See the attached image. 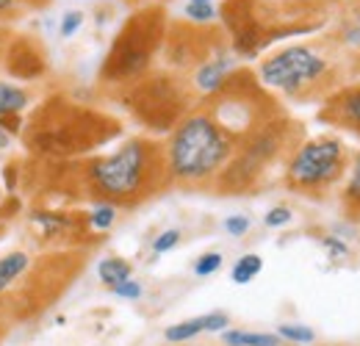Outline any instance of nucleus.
I'll use <instances>...</instances> for the list:
<instances>
[{"label":"nucleus","mask_w":360,"mask_h":346,"mask_svg":"<svg viewBox=\"0 0 360 346\" xmlns=\"http://www.w3.org/2000/svg\"><path fill=\"white\" fill-rule=\"evenodd\" d=\"M11 147V133L0 128V150H8Z\"/></svg>","instance_id":"c756f323"},{"label":"nucleus","mask_w":360,"mask_h":346,"mask_svg":"<svg viewBox=\"0 0 360 346\" xmlns=\"http://www.w3.org/2000/svg\"><path fill=\"white\" fill-rule=\"evenodd\" d=\"M217 14L219 11L214 8V3H186V17L194 25H208L217 20Z\"/></svg>","instance_id":"412c9836"},{"label":"nucleus","mask_w":360,"mask_h":346,"mask_svg":"<svg viewBox=\"0 0 360 346\" xmlns=\"http://www.w3.org/2000/svg\"><path fill=\"white\" fill-rule=\"evenodd\" d=\"M355 3H358V6H360V0H355Z\"/></svg>","instance_id":"2f4dec72"},{"label":"nucleus","mask_w":360,"mask_h":346,"mask_svg":"<svg viewBox=\"0 0 360 346\" xmlns=\"http://www.w3.org/2000/svg\"><path fill=\"white\" fill-rule=\"evenodd\" d=\"M0 333H3V330H0Z\"/></svg>","instance_id":"473e14b6"},{"label":"nucleus","mask_w":360,"mask_h":346,"mask_svg":"<svg viewBox=\"0 0 360 346\" xmlns=\"http://www.w3.org/2000/svg\"><path fill=\"white\" fill-rule=\"evenodd\" d=\"M222 269V252H205L194 260V274L197 277H211Z\"/></svg>","instance_id":"4be33fe9"},{"label":"nucleus","mask_w":360,"mask_h":346,"mask_svg":"<svg viewBox=\"0 0 360 346\" xmlns=\"http://www.w3.org/2000/svg\"><path fill=\"white\" fill-rule=\"evenodd\" d=\"M258 84L283 91L294 100H327L344 86V56L335 44L319 50L316 44H291L258 67Z\"/></svg>","instance_id":"7ed1b4c3"},{"label":"nucleus","mask_w":360,"mask_h":346,"mask_svg":"<svg viewBox=\"0 0 360 346\" xmlns=\"http://www.w3.org/2000/svg\"><path fill=\"white\" fill-rule=\"evenodd\" d=\"M111 294H114V297H120V300H128V302H136V300H139V297L144 294V288H141V286L136 283L134 277H131V280H125V283L114 286V288H111Z\"/></svg>","instance_id":"393cba45"},{"label":"nucleus","mask_w":360,"mask_h":346,"mask_svg":"<svg viewBox=\"0 0 360 346\" xmlns=\"http://www.w3.org/2000/svg\"><path fill=\"white\" fill-rule=\"evenodd\" d=\"M117 211H120V208H114V205H108V203H94V208L86 214L91 233H108V230L114 227V222H117Z\"/></svg>","instance_id":"6ab92c4d"},{"label":"nucleus","mask_w":360,"mask_h":346,"mask_svg":"<svg viewBox=\"0 0 360 346\" xmlns=\"http://www.w3.org/2000/svg\"><path fill=\"white\" fill-rule=\"evenodd\" d=\"M291 219H294V214H291L285 205H274L269 214L264 217V224H266V227H285Z\"/></svg>","instance_id":"a878e982"},{"label":"nucleus","mask_w":360,"mask_h":346,"mask_svg":"<svg viewBox=\"0 0 360 346\" xmlns=\"http://www.w3.org/2000/svg\"><path fill=\"white\" fill-rule=\"evenodd\" d=\"M227 324H230V316L222 310H214V313H202V316H194V319H186V321L167 327L164 338L169 344H186V341H194L202 333H225Z\"/></svg>","instance_id":"f8f14e48"},{"label":"nucleus","mask_w":360,"mask_h":346,"mask_svg":"<svg viewBox=\"0 0 360 346\" xmlns=\"http://www.w3.org/2000/svg\"><path fill=\"white\" fill-rule=\"evenodd\" d=\"M131 274H134V266L125 258H117V255L103 258L100 266H97V277H100V283H103L105 288H114V286L131 280Z\"/></svg>","instance_id":"2eb2a0df"},{"label":"nucleus","mask_w":360,"mask_h":346,"mask_svg":"<svg viewBox=\"0 0 360 346\" xmlns=\"http://www.w3.org/2000/svg\"><path fill=\"white\" fill-rule=\"evenodd\" d=\"M120 136V122L78 105H50L42 111L31 133V150L42 155L70 158L89 153L91 147L105 144Z\"/></svg>","instance_id":"39448f33"},{"label":"nucleus","mask_w":360,"mask_h":346,"mask_svg":"<svg viewBox=\"0 0 360 346\" xmlns=\"http://www.w3.org/2000/svg\"><path fill=\"white\" fill-rule=\"evenodd\" d=\"M261 271H264V258L255 255V252H247V255H241V258L233 263L230 280L238 283V286H247V283H252Z\"/></svg>","instance_id":"a211bd4d"},{"label":"nucleus","mask_w":360,"mask_h":346,"mask_svg":"<svg viewBox=\"0 0 360 346\" xmlns=\"http://www.w3.org/2000/svg\"><path fill=\"white\" fill-rule=\"evenodd\" d=\"M188 3H214V0H188Z\"/></svg>","instance_id":"7c9ffc66"},{"label":"nucleus","mask_w":360,"mask_h":346,"mask_svg":"<svg viewBox=\"0 0 360 346\" xmlns=\"http://www.w3.org/2000/svg\"><path fill=\"white\" fill-rule=\"evenodd\" d=\"M20 8V0H0V17H14Z\"/></svg>","instance_id":"c85d7f7f"},{"label":"nucleus","mask_w":360,"mask_h":346,"mask_svg":"<svg viewBox=\"0 0 360 346\" xmlns=\"http://www.w3.org/2000/svg\"><path fill=\"white\" fill-rule=\"evenodd\" d=\"M225 346H283L277 333H250V330H225Z\"/></svg>","instance_id":"f3484780"},{"label":"nucleus","mask_w":360,"mask_h":346,"mask_svg":"<svg viewBox=\"0 0 360 346\" xmlns=\"http://www.w3.org/2000/svg\"><path fill=\"white\" fill-rule=\"evenodd\" d=\"M225 230L230 233V236H244L247 230H250V219L247 217H241V214H233V217H227L225 219Z\"/></svg>","instance_id":"bb28decb"},{"label":"nucleus","mask_w":360,"mask_h":346,"mask_svg":"<svg viewBox=\"0 0 360 346\" xmlns=\"http://www.w3.org/2000/svg\"><path fill=\"white\" fill-rule=\"evenodd\" d=\"M236 72V53H227L219 50L217 56H211L208 61H202L197 70H194V78H191V86L197 89L200 94H214L225 86V81Z\"/></svg>","instance_id":"9b49d317"},{"label":"nucleus","mask_w":360,"mask_h":346,"mask_svg":"<svg viewBox=\"0 0 360 346\" xmlns=\"http://www.w3.org/2000/svg\"><path fill=\"white\" fill-rule=\"evenodd\" d=\"M31 263H34V258L25 250H14V252L0 258V297H6L14 288V283L31 269Z\"/></svg>","instance_id":"ddd939ff"},{"label":"nucleus","mask_w":360,"mask_h":346,"mask_svg":"<svg viewBox=\"0 0 360 346\" xmlns=\"http://www.w3.org/2000/svg\"><path fill=\"white\" fill-rule=\"evenodd\" d=\"M241 139L202 105L191 108L164 144L167 169L172 186L180 188H214L219 174L225 172L230 158L236 155Z\"/></svg>","instance_id":"f03ea898"},{"label":"nucleus","mask_w":360,"mask_h":346,"mask_svg":"<svg viewBox=\"0 0 360 346\" xmlns=\"http://www.w3.org/2000/svg\"><path fill=\"white\" fill-rule=\"evenodd\" d=\"M191 89L169 72H147L125 86V105L150 130H172L191 111Z\"/></svg>","instance_id":"6e6552de"},{"label":"nucleus","mask_w":360,"mask_h":346,"mask_svg":"<svg viewBox=\"0 0 360 346\" xmlns=\"http://www.w3.org/2000/svg\"><path fill=\"white\" fill-rule=\"evenodd\" d=\"M341 205H344V214L349 219H360V150L349 164V177H347L344 191H341Z\"/></svg>","instance_id":"4468645a"},{"label":"nucleus","mask_w":360,"mask_h":346,"mask_svg":"<svg viewBox=\"0 0 360 346\" xmlns=\"http://www.w3.org/2000/svg\"><path fill=\"white\" fill-rule=\"evenodd\" d=\"M81 25H84V11H64V17H61V25H58V34H61V39H70V37H75V34L81 31Z\"/></svg>","instance_id":"5701e85b"},{"label":"nucleus","mask_w":360,"mask_h":346,"mask_svg":"<svg viewBox=\"0 0 360 346\" xmlns=\"http://www.w3.org/2000/svg\"><path fill=\"white\" fill-rule=\"evenodd\" d=\"M81 183L94 203L136 208L172 186L164 144L136 136L114 153L91 158L81 169Z\"/></svg>","instance_id":"f257e3e1"},{"label":"nucleus","mask_w":360,"mask_h":346,"mask_svg":"<svg viewBox=\"0 0 360 346\" xmlns=\"http://www.w3.org/2000/svg\"><path fill=\"white\" fill-rule=\"evenodd\" d=\"M28 103H31V94L25 89L8 84V81H0V120L20 114L22 108H28Z\"/></svg>","instance_id":"dca6fc26"},{"label":"nucleus","mask_w":360,"mask_h":346,"mask_svg":"<svg viewBox=\"0 0 360 346\" xmlns=\"http://www.w3.org/2000/svg\"><path fill=\"white\" fill-rule=\"evenodd\" d=\"M277 335H280V341L294 346H308L316 341V333L311 327H305V324H280Z\"/></svg>","instance_id":"aec40b11"},{"label":"nucleus","mask_w":360,"mask_h":346,"mask_svg":"<svg viewBox=\"0 0 360 346\" xmlns=\"http://www.w3.org/2000/svg\"><path fill=\"white\" fill-rule=\"evenodd\" d=\"M319 120L360 139V84H344L341 89H335L324 100Z\"/></svg>","instance_id":"1a4fd4ad"},{"label":"nucleus","mask_w":360,"mask_h":346,"mask_svg":"<svg viewBox=\"0 0 360 346\" xmlns=\"http://www.w3.org/2000/svg\"><path fill=\"white\" fill-rule=\"evenodd\" d=\"M321 244H324V247L330 250V255H335V258H344V255H347V244H341V241H338V238H333V236H330V238H324Z\"/></svg>","instance_id":"cd10ccee"},{"label":"nucleus","mask_w":360,"mask_h":346,"mask_svg":"<svg viewBox=\"0 0 360 346\" xmlns=\"http://www.w3.org/2000/svg\"><path fill=\"white\" fill-rule=\"evenodd\" d=\"M31 224L42 233L45 241H81V233H91L89 219L67 211H31Z\"/></svg>","instance_id":"9d476101"},{"label":"nucleus","mask_w":360,"mask_h":346,"mask_svg":"<svg viewBox=\"0 0 360 346\" xmlns=\"http://www.w3.org/2000/svg\"><path fill=\"white\" fill-rule=\"evenodd\" d=\"M349 164H352V153L347 141L324 133L316 139H305L288 155L283 183L294 194L319 200L344 180V174L349 172Z\"/></svg>","instance_id":"0eeeda50"},{"label":"nucleus","mask_w":360,"mask_h":346,"mask_svg":"<svg viewBox=\"0 0 360 346\" xmlns=\"http://www.w3.org/2000/svg\"><path fill=\"white\" fill-rule=\"evenodd\" d=\"M302 144V128L288 122L283 114L252 130L230 158L225 172L217 180V191L222 194H247L264 183V177L277 161H288V155Z\"/></svg>","instance_id":"20e7f679"},{"label":"nucleus","mask_w":360,"mask_h":346,"mask_svg":"<svg viewBox=\"0 0 360 346\" xmlns=\"http://www.w3.org/2000/svg\"><path fill=\"white\" fill-rule=\"evenodd\" d=\"M164 37H167V20L158 8H144L134 14L111 44L100 78L105 84L131 86L134 81L150 72L153 58L164 44Z\"/></svg>","instance_id":"423d86ee"},{"label":"nucleus","mask_w":360,"mask_h":346,"mask_svg":"<svg viewBox=\"0 0 360 346\" xmlns=\"http://www.w3.org/2000/svg\"><path fill=\"white\" fill-rule=\"evenodd\" d=\"M180 244V230H164V233H158L155 238H153V252L155 255H164V252H169V250H175Z\"/></svg>","instance_id":"b1692460"}]
</instances>
